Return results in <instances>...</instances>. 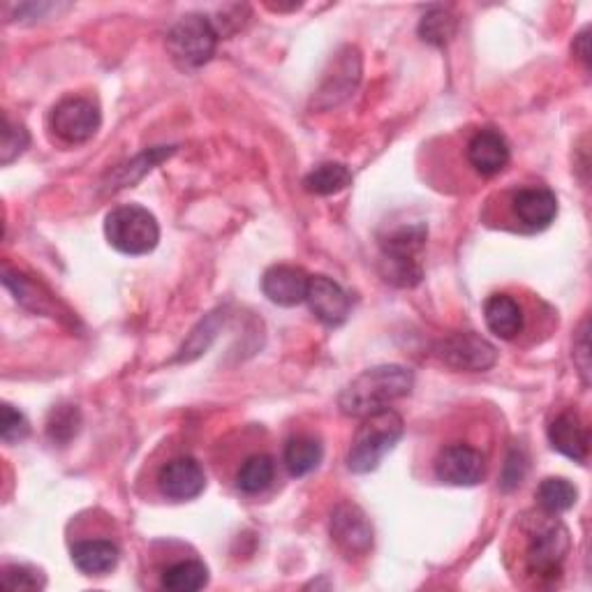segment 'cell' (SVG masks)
Listing matches in <instances>:
<instances>
[{
    "instance_id": "obj_1",
    "label": "cell",
    "mask_w": 592,
    "mask_h": 592,
    "mask_svg": "<svg viewBox=\"0 0 592 592\" xmlns=\"http://www.w3.org/2000/svg\"><path fill=\"white\" fill-rule=\"evenodd\" d=\"M412 387L414 376L410 368L396 364L376 366L364 370L340 391L338 407L345 416L364 420V416L387 410L391 403L410 396Z\"/></svg>"
},
{
    "instance_id": "obj_2",
    "label": "cell",
    "mask_w": 592,
    "mask_h": 592,
    "mask_svg": "<svg viewBox=\"0 0 592 592\" xmlns=\"http://www.w3.org/2000/svg\"><path fill=\"white\" fill-rule=\"evenodd\" d=\"M405 433L403 416L396 410H380L364 416L355 435L353 447L347 451V468L355 474H368L378 470L387 454L393 451Z\"/></svg>"
},
{
    "instance_id": "obj_3",
    "label": "cell",
    "mask_w": 592,
    "mask_h": 592,
    "mask_svg": "<svg viewBox=\"0 0 592 592\" xmlns=\"http://www.w3.org/2000/svg\"><path fill=\"white\" fill-rule=\"evenodd\" d=\"M104 234L119 253L142 257L156 250L160 241V225L148 209L139 204H125L107 213Z\"/></svg>"
},
{
    "instance_id": "obj_4",
    "label": "cell",
    "mask_w": 592,
    "mask_h": 592,
    "mask_svg": "<svg viewBox=\"0 0 592 592\" xmlns=\"http://www.w3.org/2000/svg\"><path fill=\"white\" fill-rule=\"evenodd\" d=\"M221 40V29L206 14H188L171 26L167 35V49L174 63L183 70H194L206 65Z\"/></svg>"
},
{
    "instance_id": "obj_5",
    "label": "cell",
    "mask_w": 592,
    "mask_h": 592,
    "mask_svg": "<svg viewBox=\"0 0 592 592\" xmlns=\"http://www.w3.org/2000/svg\"><path fill=\"white\" fill-rule=\"evenodd\" d=\"M102 125L100 107L86 98H65L52 112V130L68 144H83L98 135Z\"/></svg>"
},
{
    "instance_id": "obj_6",
    "label": "cell",
    "mask_w": 592,
    "mask_h": 592,
    "mask_svg": "<svg viewBox=\"0 0 592 592\" xmlns=\"http://www.w3.org/2000/svg\"><path fill=\"white\" fill-rule=\"evenodd\" d=\"M569 554V533L562 523L554 521L539 528L528 546V569L535 577L556 579L562 572V562Z\"/></svg>"
},
{
    "instance_id": "obj_7",
    "label": "cell",
    "mask_w": 592,
    "mask_h": 592,
    "mask_svg": "<svg viewBox=\"0 0 592 592\" xmlns=\"http://www.w3.org/2000/svg\"><path fill=\"white\" fill-rule=\"evenodd\" d=\"M437 357H440L454 370L484 372L495 366L498 349L472 332L454 334L437 345Z\"/></svg>"
},
{
    "instance_id": "obj_8",
    "label": "cell",
    "mask_w": 592,
    "mask_h": 592,
    "mask_svg": "<svg viewBox=\"0 0 592 592\" xmlns=\"http://www.w3.org/2000/svg\"><path fill=\"white\" fill-rule=\"evenodd\" d=\"M487 474L484 456L470 445H449L435 458V477L449 487H477Z\"/></svg>"
},
{
    "instance_id": "obj_9",
    "label": "cell",
    "mask_w": 592,
    "mask_h": 592,
    "mask_svg": "<svg viewBox=\"0 0 592 592\" xmlns=\"http://www.w3.org/2000/svg\"><path fill=\"white\" fill-rule=\"evenodd\" d=\"M332 539L347 558H361L372 548V525L357 504H338L332 516Z\"/></svg>"
},
{
    "instance_id": "obj_10",
    "label": "cell",
    "mask_w": 592,
    "mask_h": 592,
    "mask_svg": "<svg viewBox=\"0 0 592 592\" xmlns=\"http://www.w3.org/2000/svg\"><path fill=\"white\" fill-rule=\"evenodd\" d=\"M160 493L174 502H188L200 498L206 489V472L192 456L174 458L158 474Z\"/></svg>"
},
{
    "instance_id": "obj_11",
    "label": "cell",
    "mask_w": 592,
    "mask_h": 592,
    "mask_svg": "<svg viewBox=\"0 0 592 592\" xmlns=\"http://www.w3.org/2000/svg\"><path fill=\"white\" fill-rule=\"evenodd\" d=\"M512 215L525 232H541L556 221L558 197L544 186L521 188L512 197Z\"/></svg>"
},
{
    "instance_id": "obj_12",
    "label": "cell",
    "mask_w": 592,
    "mask_h": 592,
    "mask_svg": "<svg viewBox=\"0 0 592 592\" xmlns=\"http://www.w3.org/2000/svg\"><path fill=\"white\" fill-rule=\"evenodd\" d=\"M305 303L311 305L313 315L326 326L345 324V320L349 317V311H353V301H349L347 292L336 280L326 276H311Z\"/></svg>"
},
{
    "instance_id": "obj_13",
    "label": "cell",
    "mask_w": 592,
    "mask_h": 592,
    "mask_svg": "<svg viewBox=\"0 0 592 592\" xmlns=\"http://www.w3.org/2000/svg\"><path fill=\"white\" fill-rule=\"evenodd\" d=\"M468 163L479 174V177H498L500 171L507 169L512 150L504 135L498 130H479V133L468 142Z\"/></svg>"
},
{
    "instance_id": "obj_14",
    "label": "cell",
    "mask_w": 592,
    "mask_h": 592,
    "mask_svg": "<svg viewBox=\"0 0 592 592\" xmlns=\"http://www.w3.org/2000/svg\"><path fill=\"white\" fill-rule=\"evenodd\" d=\"M309 282L311 276L303 269L290 265H276L267 269L265 278H261V292H265V297L271 303L282 305V309H292V305L305 303Z\"/></svg>"
},
{
    "instance_id": "obj_15",
    "label": "cell",
    "mask_w": 592,
    "mask_h": 592,
    "mask_svg": "<svg viewBox=\"0 0 592 592\" xmlns=\"http://www.w3.org/2000/svg\"><path fill=\"white\" fill-rule=\"evenodd\" d=\"M361 79V58L355 47H345L343 54H338L334 63V75L326 77L322 89L317 91V98H326L324 107H336L343 102L349 93L357 89Z\"/></svg>"
},
{
    "instance_id": "obj_16",
    "label": "cell",
    "mask_w": 592,
    "mask_h": 592,
    "mask_svg": "<svg viewBox=\"0 0 592 592\" xmlns=\"http://www.w3.org/2000/svg\"><path fill=\"white\" fill-rule=\"evenodd\" d=\"M548 443L562 456L585 463L588 449H590V435L583 422L574 412H565L558 420L548 426Z\"/></svg>"
},
{
    "instance_id": "obj_17",
    "label": "cell",
    "mask_w": 592,
    "mask_h": 592,
    "mask_svg": "<svg viewBox=\"0 0 592 592\" xmlns=\"http://www.w3.org/2000/svg\"><path fill=\"white\" fill-rule=\"evenodd\" d=\"M119 560L121 551L112 539H81L72 546V562L86 577H104L114 572Z\"/></svg>"
},
{
    "instance_id": "obj_18",
    "label": "cell",
    "mask_w": 592,
    "mask_h": 592,
    "mask_svg": "<svg viewBox=\"0 0 592 592\" xmlns=\"http://www.w3.org/2000/svg\"><path fill=\"white\" fill-rule=\"evenodd\" d=\"M484 320L489 332L502 340H514L525 326L521 303L510 294H493L484 303Z\"/></svg>"
},
{
    "instance_id": "obj_19",
    "label": "cell",
    "mask_w": 592,
    "mask_h": 592,
    "mask_svg": "<svg viewBox=\"0 0 592 592\" xmlns=\"http://www.w3.org/2000/svg\"><path fill=\"white\" fill-rule=\"evenodd\" d=\"M322 456H324L322 443L313 435L290 437L288 445H284V451H282L284 468H288V472L292 477H305V474H311L313 470H317L322 463Z\"/></svg>"
},
{
    "instance_id": "obj_20",
    "label": "cell",
    "mask_w": 592,
    "mask_h": 592,
    "mask_svg": "<svg viewBox=\"0 0 592 592\" xmlns=\"http://www.w3.org/2000/svg\"><path fill=\"white\" fill-rule=\"evenodd\" d=\"M276 479V463L267 454H253L236 472V489L246 495L265 493Z\"/></svg>"
},
{
    "instance_id": "obj_21",
    "label": "cell",
    "mask_w": 592,
    "mask_h": 592,
    "mask_svg": "<svg viewBox=\"0 0 592 592\" xmlns=\"http://www.w3.org/2000/svg\"><path fill=\"white\" fill-rule=\"evenodd\" d=\"M428 230L424 223L401 225L391 230L382 238V257H396V259H416L426 244Z\"/></svg>"
},
{
    "instance_id": "obj_22",
    "label": "cell",
    "mask_w": 592,
    "mask_h": 592,
    "mask_svg": "<svg viewBox=\"0 0 592 592\" xmlns=\"http://www.w3.org/2000/svg\"><path fill=\"white\" fill-rule=\"evenodd\" d=\"M206 583H209V567L200 560L174 562L160 577V585L169 592H197L206 588Z\"/></svg>"
},
{
    "instance_id": "obj_23",
    "label": "cell",
    "mask_w": 592,
    "mask_h": 592,
    "mask_svg": "<svg viewBox=\"0 0 592 592\" xmlns=\"http://www.w3.org/2000/svg\"><path fill=\"white\" fill-rule=\"evenodd\" d=\"M537 504L546 514H562L569 512L579 500V491L572 481L565 477H546L541 484L537 487Z\"/></svg>"
},
{
    "instance_id": "obj_24",
    "label": "cell",
    "mask_w": 592,
    "mask_h": 592,
    "mask_svg": "<svg viewBox=\"0 0 592 592\" xmlns=\"http://www.w3.org/2000/svg\"><path fill=\"white\" fill-rule=\"evenodd\" d=\"M347 186H353V171L340 163H322L303 179V188L320 197L338 194Z\"/></svg>"
},
{
    "instance_id": "obj_25",
    "label": "cell",
    "mask_w": 592,
    "mask_h": 592,
    "mask_svg": "<svg viewBox=\"0 0 592 592\" xmlns=\"http://www.w3.org/2000/svg\"><path fill=\"white\" fill-rule=\"evenodd\" d=\"M177 150L174 146H158V148H150V150H144L142 156H137L133 163L123 165L116 174H114V186L112 190H119V188H125V186H133L135 181H139L146 171H150L156 165H160L163 160H167L171 153Z\"/></svg>"
},
{
    "instance_id": "obj_26",
    "label": "cell",
    "mask_w": 592,
    "mask_h": 592,
    "mask_svg": "<svg viewBox=\"0 0 592 592\" xmlns=\"http://www.w3.org/2000/svg\"><path fill=\"white\" fill-rule=\"evenodd\" d=\"M456 33V19L445 8H431L420 21V35L428 45L445 47Z\"/></svg>"
},
{
    "instance_id": "obj_27",
    "label": "cell",
    "mask_w": 592,
    "mask_h": 592,
    "mask_svg": "<svg viewBox=\"0 0 592 592\" xmlns=\"http://www.w3.org/2000/svg\"><path fill=\"white\" fill-rule=\"evenodd\" d=\"M79 426H81V416H79V410L72 407V405H63V407H56L49 416V424H47V433L54 443H70L72 437L79 433Z\"/></svg>"
},
{
    "instance_id": "obj_28",
    "label": "cell",
    "mask_w": 592,
    "mask_h": 592,
    "mask_svg": "<svg viewBox=\"0 0 592 592\" xmlns=\"http://www.w3.org/2000/svg\"><path fill=\"white\" fill-rule=\"evenodd\" d=\"M29 144H31L29 130L21 123H14L10 116H5L3 144H0V153H3V158H0V163H3V165L14 163L21 156V153L29 148Z\"/></svg>"
},
{
    "instance_id": "obj_29",
    "label": "cell",
    "mask_w": 592,
    "mask_h": 592,
    "mask_svg": "<svg viewBox=\"0 0 592 592\" xmlns=\"http://www.w3.org/2000/svg\"><path fill=\"white\" fill-rule=\"evenodd\" d=\"M3 583L12 590H40V588H45L47 579L35 567L8 565L3 569Z\"/></svg>"
},
{
    "instance_id": "obj_30",
    "label": "cell",
    "mask_w": 592,
    "mask_h": 592,
    "mask_svg": "<svg viewBox=\"0 0 592 592\" xmlns=\"http://www.w3.org/2000/svg\"><path fill=\"white\" fill-rule=\"evenodd\" d=\"M31 433V424L24 416V412H19L14 405L5 403L3 405V426H0V437H3L5 445H14L26 440Z\"/></svg>"
},
{
    "instance_id": "obj_31",
    "label": "cell",
    "mask_w": 592,
    "mask_h": 592,
    "mask_svg": "<svg viewBox=\"0 0 592 592\" xmlns=\"http://www.w3.org/2000/svg\"><path fill=\"white\" fill-rule=\"evenodd\" d=\"M525 468H528V466H525L523 451L512 449L510 456H507V463H504V468H502V481H500L502 491H514L523 481V477H525Z\"/></svg>"
},
{
    "instance_id": "obj_32",
    "label": "cell",
    "mask_w": 592,
    "mask_h": 592,
    "mask_svg": "<svg viewBox=\"0 0 592 592\" xmlns=\"http://www.w3.org/2000/svg\"><path fill=\"white\" fill-rule=\"evenodd\" d=\"M574 361L581 368V376L588 384V372H590V364H588V322L581 326L579 332V340L574 343Z\"/></svg>"
},
{
    "instance_id": "obj_33",
    "label": "cell",
    "mask_w": 592,
    "mask_h": 592,
    "mask_svg": "<svg viewBox=\"0 0 592 592\" xmlns=\"http://www.w3.org/2000/svg\"><path fill=\"white\" fill-rule=\"evenodd\" d=\"M574 54L583 60V63H588V56H590V52H588V29L583 31V33H579L577 35V42H574Z\"/></svg>"
}]
</instances>
